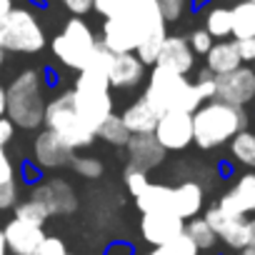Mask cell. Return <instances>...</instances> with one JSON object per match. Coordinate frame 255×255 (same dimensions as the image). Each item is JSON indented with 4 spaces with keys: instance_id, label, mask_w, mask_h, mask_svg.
<instances>
[{
    "instance_id": "obj_7",
    "label": "cell",
    "mask_w": 255,
    "mask_h": 255,
    "mask_svg": "<svg viewBox=\"0 0 255 255\" xmlns=\"http://www.w3.org/2000/svg\"><path fill=\"white\" fill-rule=\"evenodd\" d=\"M95 45H98L95 33L90 30V25L85 20H80L75 15L53 38V53H55V58L65 68H73V70H83L85 68V63L90 60V55L95 50Z\"/></svg>"
},
{
    "instance_id": "obj_35",
    "label": "cell",
    "mask_w": 255,
    "mask_h": 255,
    "mask_svg": "<svg viewBox=\"0 0 255 255\" xmlns=\"http://www.w3.org/2000/svg\"><path fill=\"white\" fill-rule=\"evenodd\" d=\"M213 38H210V33L205 30V28H198V30H193L190 33V38H188V45H190V50L195 53V55H205L210 48H213Z\"/></svg>"
},
{
    "instance_id": "obj_52",
    "label": "cell",
    "mask_w": 255,
    "mask_h": 255,
    "mask_svg": "<svg viewBox=\"0 0 255 255\" xmlns=\"http://www.w3.org/2000/svg\"><path fill=\"white\" fill-rule=\"evenodd\" d=\"M68 255H70V253H68Z\"/></svg>"
},
{
    "instance_id": "obj_16",
    "label": "cell",
    "mask_w": 255,
    "mask_h": 255,
    "mask_svg": "<svg viewBox=\"0 0 255 255\" xmlns=\"http://www.w3.org/2000/svg\"><path fill=\"white\" fill-rule=\"evenodd\" d=\"M223 213L228 215H243L248 218L250 213H255V173H243L235 185L215 203Z\"/></svg>"
},
{
    "instance_id": "obj_27",
    "label": "cell",
    "mask_w": 255,
    "mask_h": 255,
    "mask_svg": "<svg viewBox=\"0 0 255 255\" xmlns=\"http://www.w3.org/2000/svg\"><path fill=\"white\" fill-rule=\"evenodd\" d=\"M230 28H233V20H230V8H223V5H213L208 13H205V30L210 33V38L215 40H223L230 35Z\"/></svg>"
},
{
    "instance_id": "obj_8",
    "label": "cell",
    "mask_w": 255,
    "mask_h": 255,
    "mask_svg": "<svg viewBox=\"0 0 255 255\" xmlns=\"http://www.w3.org/2000/svg\"><path fill=\"white\" fill-rule=\"evenodd\" d=\"M238 108H245L255 100V70L250 65H240L230 73L215 75V98Z\"/></svg>"
},
{
    "instance_id": "obj_25",
    "label": "cell",
    "mask_w": 255,
    "mask_h": 255,
    "mask_svg": "<svg viewBox=\"0 0 255 255\" xmlns=\"http://www.w3.org/2000/svg\"><path fill=\"white\" fill-rule=\"evenodd\" d=\"M230 155L248 170H255V130L245 128L230 140Z\"/></svg>"
},
{
    "instance_id": "obj_38",
    "label": "cell",
    "mask_w": 255,
    "mask_h": 255,
    "mask_svg": "<svg viewBox=\"0 0 255 255\" xmlns=\"http://www.w3.org/2000/svg\"><path fill=\"white\" fill-rule=\"evenodd\" d=\"M18 205V185L15 180L0 183V210H10Z\"/></svg>"
},
{
    "instance_id": "obj_39",
    "label": "cell",
    "mask_w": 255,
    "mask_h": 255,
    "mask_svg": "<svg viewBox=\"0 0 255 255\" xmlns=\"http://www.w3.org/2000/svg\"><path fill=\"white\" fill-rule=\"evenodd\" d=\"M235 50H238V55H240V63H243V65H253V63H255V38L235 40Z\"/></svg>"
},
{
    "instance_id": "obj_48",
    "label": "cell",
    "mask_w": 255,
    "mask_h": 255,
    "mask_svg": "<svg viewBox=\"0 0 255 255\" xmlns=\"http://www.w3.org/2000/svg\"><path fill=\"white\" fill-rule=\"evenodd\" d=\"M0 255H8V243H5V235L0 230Z\"/></svg>"
},
{
    "instance_id": "obj_13",
    "label": "cell",
    "mask_w": 255,
    "mask_h": 255,
    "mask_svg": "<svg viewBox=\"0 0 255 255\" xmlns=\"http://www.w3.org/2000/svg\"><path fill=\"white\" fill-rule=\"evenodd\" d=\"M145 78V65L135 53H110L108 60V83L110 88L128 90L140 85Z\"/></svg>"
},
{
    "instance_id": "obj_45",
    "label": "cell",
    "mask_w": 255,
    "mask_h": 255,
    "mask_svg": "<svg viewBox=\"0 0 255 255\" xmlns=\"http://www.w3.org/2000/svg\"><path fill=\"white\" fill-rule=\"evenodd\" d=\"M248 248H255V218H248Z\"/></svg>"
},
{
    "instance_id": "obj_12",
    "label": "cell",
    "mask_w": 255,
    "mask_h": 255,
    "mask_svg": "<svg viewBox=\"0 0 255 255\" xmlns=\"http://www.w3.org/2000/svg\"><path fill=\"white\" fill-rule=\"evenodd\" d=\"M30 198L35 203H40L48 215H68L78 208V200H75V193L73 188L65 183V180H48V183H38L33 185V193Z\"/></svg>"
},
{
    "instance_id": "obj_22",
    "label": "cell",
    "mask_w": 255,
    "mask_h": 255,
    "mask_svg": "<svg viewBox=\"0 0 255 255\" xmlns=\"http://www.w3.org/2000/svg\"><path fill=\"white\" fill-rule=\"evenodd\" d=\"M120 118H123V123H125V128H128V133H130V135H138V133H153L160 115L140 98L138 103L128 105V110H125Z\"/></svg>"
},
{
    "instance_id": "obj_50",
    "label": "cell",
    "mask_w": 255,
    "mask_h": 255,
    "mask_svg": "<svg viewBox=\"0 0 255 255\" xmlns=\"http://www.w3.org/2000/svg\"><path fill=\"white\" fill-rule=\"evenodd\" d=\"M0 68H3V48H0Z\"/></svg>"
},
{
    "instance_id": "obj_15",
    "label": "cell",
    "mask_w": 255,
    "mask_h": 255,
    "mask_svg": "<svg viewBox=\"0 0 255 255\" xmlns=\"http://www.w3.org/2000/svg\"><path fill=\"white\" fill-rule=\"evenodd\" d=\"M75 150L70 145H65L55 133L50 130H43L35 143H33V155H35V165L38 168H45V170H55V168H65L73 163V155Z\"/></svg>"
},
{
    "instance_id": "obj_33",
    "label": "cell",
    "mask_w": 255,
    "mask_h": 255,
    "mask_svg": "<svg viewBox=\"0 0 255 255\" xmlns=\"http://www.w3.org/2000/svg\"><path fill=\"white\" fill-rule=\"evenodd\" d=\"M70 165H73V170H75L78 175H83V178H88V180L103 175V163H100L98 158H73Z\"/></svg>"
},
{
    "instance_id": "obj_20",
    "label": "cell",
    "mask_w": 255,
    "mask_h": 255,
    "mask_svg": "<svg viewBox=\"0 0 255 255\" xmlns=\"http://www.w3.org/2000/svg\"><path fill=\"white\" fill-rule=\"evenodd\" d=\"M203 188L193 180H185L178 188H173V213L183 220L198 218V213L203 210Z\"/></svg>"
},
{
    "instance_id": "obj_41",
    "label": "cell",
    "mask_w": 255,
    "mask_h": 255,
    "mask_svg": "<svg viewBox=\"0 0 255 255\" xmlns=\"http://www.w3.org/2000/svg\"><path fill=\"white\" fill-rule=\"evenodd\" d=\"M15 180V168L5 153V148H0V183H10Z\"/></svg>"
},
{
    "instance_id": "obj_40",
    "label": "cell",
    "mask_w": 255,
    "mask_h": 255,
    "mask_svg": "<svg viewBox=\"0 0 255 255\" xmlns=\"http://www.w3.org/2000/svg\"><path fill=\"white\" fill-rule=\"evenodd\" d=\"M38 255H68V250H65V243L60 238L45 235L40 248H38Z\"/></svg>"
},
{
    "instance_id": "obj_49",
    "label": "cell",
    "mask_w": 255,
    "mask_h": 255,
    "mask_svg": "<svg viewBox=\"0 0 255 255\" xmlns=\"http://www.w3.org/2000/svg\"><path fill=\"white\" fill-rule=\"evenodd\" d=\"M240 255H255V248H245V250H240Z\"/></svg>"
},
{
    "instance_id": "obj_18",
    "label": "cell",
    "mask_w": 255,
    "mask_h": 255,
    "mask_svg": "<svg viewBox=\"0 0 255 255\" xmlns=\"http://www.w3.org/2000/svg\"><path fill=\"white\" fill-rule=\"evenodd\" d=\"M125 150H128V158H130V168H138L145 173L150 168H158L165 158V150L153 133L130 135V140L125 143Z\"/></svg>"
},
{
    "instance_id": "obj_17",
    "label": "cell",
    "mask_w": 255,
    "mask_h": 255,
    "mask_svg": "<svg viewBox=\"0 0 255 255\" xmlns=\"http://www.w3.org/2000/svg\"><path fill=\"white\" fill-rule=\"evenodd\" d=\"M3 235L8 243V253H13V255H38V248L45 238L40 225H33V223H25L18 218H13L3 228Z\"/></svg>"
},
{
    "instance_id": "obj_21",
    "label": "cell",
    "mask_w": 255,
    "mask_h": 255,
    "mask_svg": "<svg viewBox=\"0 0 255 255\" xmlns=\"http://www.w3.org/2000/svg\"><path fill=\"white\" fill-rule=\"evenodd\" d=\"M240 55L235 50V40H220V43H213V48L205 53V68L213 73V75H223V73H230L235 68H240Z\"/></svg>"
},
{
    "instance_id": "obj_9",
    "label": "cell",
    "mask_w": 255,
    "mask_h": 255,
    "mask_svg": "<svg viewBox=\"0 0 255 255\" xmlns=\"http://www.w3.org/2000/svg\"><path fill=\"white\" fill-rule=\"evenodd\" d=\"M153 135L163 145V150H183L193 143V113L170 110L160 113Z\"/></svg>"
},
{
    "instance_id": "obj_42",
    "label": "cell",
    "mask_w": 255,
    "mask_h": 255,
    "mask_svg": "<svg viewBox=\"0 0 255 255\" xmlns=\"http://www.w3.org/2000/svg\"><path fill=\"white\" fill-rule=\"evenodd\" d=\"M60 3H63L75 18H83L85 13L93 10V0H60Z\"/></svg>"
},
{
    "instance_id": "obj_29",
    "label": "cell",
    "mask_w": 255,
    "mask_h": 255,
    "mask_svg": "<svg viewBox=\"0 0 255 255\" xmlns=\"http://www.w3.org/2000/svg\"><path fill=\"white\" fill-rule=\"evenodd\" d=\"M200 250L195 248V243L183 233L180 238H175V240H170V243H165V245H155L153 250H148L145 255H198Z\"/></svg>"
},
{
    "instance_id": "obj_3",
    "label": "cell",
    "mask_w": 255,
    "mask_h": 255,
    "mask_svg": "<svg viewBox=\"0 0 255 255\" xmlns=\"http://www.w3.org/2000/svg\"><path fill=\"white\" fill-rule=\"evenodd\" d=\"M143 100L160 115L170 110L195 113L203 105V98L195 90V83H190L185 75H178L168 68L153 65V73L148 78V88Z\"/></svg>"
},
{
    "instance_id": "obj_4",
    "label": "cell",
    "mask_w": 255,
    "mask_h": 255,
    "mask_svg": "<svg viewBox=\"0 0 255 255\" xmlns=\"http://www.w3.org/2000/svg\"><path fill=\"white\" fill-rule=\"evenodd\" d=\"M45 88L43 75L38 70L20 73L10 88L5 90V115L13 120V125L33 130L43 123L45 115Z\"/></svg>"
},
{
    "instance_id": "obj_10",
    "label": "cell",
    "mask_w": 255,
    "mask_h": 255,
    "mask_svg": "<svg viewBox=\"0 0 255 255\" xmlns=\"http://www.w3.org/2000/svg\"><path fill=\"white\" fill-rule=\"evenodd\" d=\"M203 218L208 220V225L213 228L218 240H223L228 248H233V250H245L248 248V218L228 215L218 205L208 208Z\"/></svg>"
},
{
    "instance_id": "obj_34",
    "label": "cell",
    "mask_w": 255,
    "mask_h": 255,
    "mask_svg": "<svg viewBox=\"0 0 255 255\" xmlns=\"http://www.w3.org/2000/svg\"><path fill=\"white\" fill-rule=\"evenodd\" d=\"M148 173L145 170H138V168H128V173H125V185H128V190H130V195L135 198V195H140L145 188H148Z\"/></svg>"
},
{
    "instance_id": "obj_14",
    "label": "cell",
    "mask_w": 255,
    "mask_h": 255,
    "mask_svg": "<svg viewBox=\"0 0 255 255\" xmlns=\"http://www.w3.org/2000/svg\"><path fill=\"white\" fill-rule=\"evenodd\" d=\"M73 105H75V113L80 115V120L93 133H98L100 123L113 113L110 93H98V90H73Z\"/></svg>"
},
{
    "instance_id": "obj_47",
    "label": "cell",
    "mask_w": 255,
    "mask_h": 255,
    "mask_svg": "<svg viewBox=\"0 0 255 255\" xmlns=\"http://www.w3.org/2000/svg\"><path fill=\"white\" fill-rule=\"evenodd\" d=\"M0 118H5V88H0Z\"/></svg>"
},
{
    "instance_id": "obj_32",
    "label": "cell",
    "mask_w": 255,
    "mask_h": 255,
    "mask_svg": "<svg viewBox=\"0 0 255 255\" xmlns=\"http://www.w3.org/2000/svg\"><path fill=\"white\" fill-rule=\"evenodd\" d=\"M190 3H193V0H158L165 23H178V20L188 13Z\"/></svg>"
},
{
    "instance_id": "obj_11",
    "label": "cell",
    "mask_w": 255,
    "mask_h": 255,
    "mask_svg": "<svg viewBox=\"0 0 255 255\" xmlns=\"http://www.w3.org/2000/svg\"><path fill=\"white\" fill-rule=\"evenodd\" d=\"M140 233L145 238V243L155 245H165L175 238H180L185 233V220L178 218L173 210H163V213H143L140 220Z\"/></svg>"
},
{
    "instance_id": "obj_30",
    "label": "cell",
    "mask_w": 255,
    "mask_h": 255,
    "mask_svg": "<svg viewBox=\"0 0 255 255\" xmlns=\"http://www.w3.org/2000/svg\"><path fill=\"white\" fill-rule=\"evenodd\" d=\"M15 218L43 228V223H45L50 215H48V210H45L40 203H35L33 198H28V200H23V203H18V205H15Z\"/></svg>"
},
{
    "instance_id": "obj_51",
    "label": "cell",
    "mask_w": 255,
    "mask_h": 255,
    "mask_svg": "<svg viewBox=\"0 0 255 255\" xmlns=\"http://www.w3.org/2000/svg\"><path fill=\"white\" fill-rule=\"evenodd\" d=\"M253 70H255V63H253Z\"/></svg>"
},
{
    "instance_id": "obj_37",
    "label": "cell",
    "mask_w": 255,
    "mask_h": 255,
    "mask_svg": "<svg viewBox=\"0 0 255 255\" xmlns=\"http://www.w3.org/2000/svg\"><path fill=\"white\" fill-rule=\"evenodd\" d=\"M125 3L128 0H93V10H98L108 20V18H115L125 8Z\"/></svg>"
},
{
    "instance_id": "obj_31",
    "label": "cell",
    "mask_w": 255,
    "mask_h": 255,
    "mask_svg": "<svg viewBox=\"0 0 255 255\" xmlns=\"http://www.w3.org/2000/svg\"><path fill=\"white\" fill-rule=\"evenodd\" d=\"M165 35H168V33H155V35L145 38V40L135 48V55L140 58L143 65H155V63H158V53H160V48H163Z\"/></svg>"
},
{
    "instance_id": "obj_28",
    "label": "cell",
    "mask_w": 255,
    "mask_h": 255,
    "mask_svg": "<svg viewBox=\"0 0 255 255\" xmlns=\"http://www.w3.org/2000/svg\"><path fill=\"white\" fill-rule=\"evenodd\" d=\"M185 235L195 243L198 250H210V248H215V243H218V235L213 233V228L208 225L205 218H190V220L185 223Z\"/></svg>"
},
{
    "instance_id": "obj_6",
    "label": "cell",
    "mask_w": 255,
    "mask_h": 255,
    "mask_svg": "<svg viewBox=\"0 0 255 255\" xmlns=\"http://www.w3.org/2000/svg\"><path fill=\"white\" fill-rule=\"evenodd\" d=\"M45 45V33L38 18L25 8H13L0 20V48L13 53H38Z\"/></svg>"
},
{
    "instance_id": "obj_24",
    "label": "cell",
    "mask_w": 255,
    "mask_h": 255,
    "mask_svg": "<svg viewBox=\"0 0 255 255\" xmlns=\"http://www.w3.org/2000/svg\"><path fill=\"white\" fill-rule=\"evenodd\" d=\"M230 20H233L230 35L235 40L255 38V0H240V3H235L230 8Z\"/></svg>"
},
{
    "instance_id": "obj_26",
    "label": "cell",
    "mask_w": 255,
    "mask_h": 255,
    "mask_svg": "<svg viewBox=\"0 0 255 255\" xmlns=\"http://www.w3.org/2000/svg\"><path fill=\"white\" fill-rule=\"evenodd\" d=\"M95 135H98L100 140L110 143V145H118V148H125V143L130 140V133H128L123 118L115 115V113H110V115L100 123V128H98Z\"/></svg>"
},
{
    "instance_id": "obj_44",
    "label": "cell",
    "mask_w": 255,
    "mask_h": 255,
    "mask_svg": "<svg viewBox=\"0 0 255 255\" xmlns=\"http://www.w3.org/2000/svg\"><path fill=\"white\" fill-rule=\"evenodd\" d=\"M105 255H133V248L128 245V243H113Z\"/></svg>"
},
{
    "instance_id": "obj_36",
    "label": "cell",
    "mask_w": 255,
    "mask_h": 255,
    "mask_svg": "<svg viewBox=\"0 0 255 255\" xmlns=\"http://www.w3.org/2000/svg\"><path fill=\"white\" fill-rule=\"evenodd\" d=\"M195 90H198V95L203 98V103L215 98V75H213L208 68H205V70H200L198 83H195Z\"/></svg>"
},
{
    "instance_id": "obj_5",
    "label": "cell",
    "mask_w": 255,
    "mask_h": 255,
    "mask_svg": "<svg viewBox=\"0 0 255 255\" xmlns=\"http://www.w3.org/2000/svg\"><path fill=\"white\" fill-rule=\"evenodd\" d=\"M43 123L48 125L50 133H55V135H58L65 145H70L73 150L88 148V145L98 138L90 128L80 120V115L75 113L73 90H70V93H63V95H58V98H53V100L45 105Z\"/></svg>"
},
{
    "instance_id": "obj_43",
    "label": "cell",
    "mask_w": 255,
    "mask_h": 255,
    "mask_svg": "<svg viewBox=\"0 0 255 255\" xmlns=\"http://www.w3.org/2000/svg\"><path fill=\"white\" fill-rule=\"evenodd\" d=\"M15 135V125L10 118H0V148H5Z\"/></svg>"
},
{
    "instance_id": "obj_46",
    "label": "cell",
    "mask_w": 255,
    "mask_h": 255,
    "mask_svg": "<svg viewBox=\"0 0 255 255\" xmlns=\"http://www.w3.org/2000/svg\"><path fill=\"white\" fill-rule=\"evenodd\" d=\"M13 10V0H0V20Z\"/></svg>"
},
{
    "instance_id": "obj_2",
    "label": "cell",
    "mask_w": 255,
    "mask_h": 255,
    "mask_svg": "<svg viewBox=\"0 0 255 255\" xmlns=\"http://www.w3.org/2000/svg\"><path fill=\"white\" fill-rule=\"evenodd\" d=\"M245 128H248L245 108L223 100H205L193 113V143L203 150H213L230 143Z\"/></svg>"
},
{
    "instance_id": "obj_23",
    "label": "cell",
    "mask_w": 255,
    "mask_h": 255,
    "mask_svg": "<svg viewBox=\"0 0 255 255\" xmlns=\"http://www.w3.org/2000/svg\"><path fill=\"white\" fill-rule=\"evenodd\" d=\"M138 210L140 213H163V210H173V188L170 185H160V183H148V188L135 195Z\"/></svg>"
},
{
    "instance_id": "obj_19",
    "label": "cell",
    "mask_w": 255,
    "mask_h": 255,
    "mask_svg": "<svg viewBox=\"0 0 255 255\" xmlns=\"http://www.w3.org/2000/svg\"><path fill=\"white\" fill-rule=\"evenodd\" d=\"M155 65L168 68V70H173V73H178V75H188V73L193 70V65H195V53L190 50V45H188L185 38L165 35Z\"/></svg>"
},
{
    "instance_id": "obj_1",
    "label": "cell",
    "mask_w": 255,
    "mask_h": 255,
    "mask_svg": "<svg viewBox=\"0 0 255 255\" xmlns=\"http://www.w3.org/2000/svg\"><path fill=\"white\" fill-rule=\"evenodd\" d=\"M165 25L168 23L160 13L158 0H128L115 18L105 20L100 45L110 53H135V48L145 38L168 33Z\"/></svg>"
}]
</instances>
